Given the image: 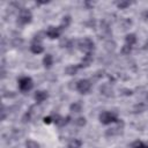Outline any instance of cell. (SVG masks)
<instances>
[{"mask_svg": "<svg viewBox=\"0 0 148 148\" xmlns=\"http://www.w3.org/2000/svg\"><path fill=\"white\" fill-rule=\"evenodd\" d=\"M99 121L104 125H109L111 123H117L118 118H117L116 113H113L111 111H104L99 114Z\"/></svg>", "mask_w": 148, "mask_h": 148, "instance_id": "obj_1", "label": "cell"}, {"mask_svg": "<svg viewBox=\"0 0 148 148\" xmlns=\"http://www.w3.org/2000/svg\"><path fill=\"white\" fill-rule=\"evenodd\" d=\"M79 68H80V67H79V65H69V66H67V67H66L65 72H66V74H67V75H75Z\"/></svg>", "mask_w": 148, "mask_h": 148, "instance_id": "obj_12", "label": "cell"}, {"mask_svg": "<svg viewBox=\"0 0 148 148\" xmlns=\"http://www.w3.org/2000/svg\"><path fill=\"white\" fill-rule=\"evenodd\" d=\"M32 87H34V82L30 77L23 76L18 80V88L21 91H29L32 89Z\"/></svg>", "mask_w": 148, "mask_h": 148, "instance_id": "obj_4", "label": "cell"}, {"mask_svg": "<svg viewBox=\"0 0 148 148\" xmlns=\"http://www.w3.org/2000/svg\"><path fill=\"white\" fill-rule=\"evenodd\" d=\"M69 23H71V16H65L64 18H62V21H61V24H60V29L62 30V29H66L68 25H69Z\"/></svg>", "mask_w": 148, "mask_h": 148, "instance_id": "obj_16", "label": "cell"}, {"mask_svg": "<svg viewBox=\"0 0 148 148\" xmlns=\"http://www.w3.org/2000/svg\"><path fill=\"white\" fill-rule=\"evenodd\" d=\"M69 119H71V118H69L68 116H67V117H60L59 120H58V123H57V125H58V126H65V125L68 124Z\"/></svg>", "mask_w": 148, "mask_h": 148, "instance_id": "obj_20", "label": "cell"}, {"mask_svg": "<svg viewBox=\"0 0 148 148\" xmlns=\"http://www.w3.org/2000/svg\"><path fill=\"white\" fill-rule=\"evenodd\" d=\"M25 147L27 148H39V145L34 140H28L25 142Z\"/></svg>", "mask_w": 148, "mask_h": 148, "instance_id": "obj_21", "label": "cell"}, {"mask_svg": "<svg viewBox=\"0 0 148 148\" xmlns=\"http://www.w3.org/2000/svg\"><path fill=\"white\" fill-rule=\"evenodd\" d=\"M60 34H61V29H60L59 27H50V28L46 30V32H45V35H46L49 38H51V39L58 38V37L60 36Z\"/></svg>", "mask_w": 148, "mask_h": 148, "instance_id": "obj_6", "label": "cell"}, {"mask_svg": "<svg viewBox=\"0 0 148 148\" xmlns=\"http://www.w3.org/2000/svg\"><path fill=\"white\" fill-rule=\"evenodd\" d=\"M30 50H31L32 53L39 54V53H42V52L44 51V47H43L42 43H35V42H32V44H31V46H30Z\"/></svg>", "mask_w": 148, "mask_h": 148, "instance_id": "obj_9", "label": "cell"}, {"mask_svg": "<svg viewBox=\"0 0 148 148\" xmlns=\"http://www.w3.org/2000/svg\"><path fill=\"white\" fill-rule=\"evenodd\" d=\"M125 43H126L127 45H130V46L134 45V44L136 43V36H135L134 34H128V35H126V37H125Z\"/></svg>", "mask_w": 148, "mask_h": 148, "instance_id": "obj_11", "label": "cell"}, {"mask_svg": "<svg viewBox=\"0 0 148 148\" xmlns=\"http://www.w3.org/2000/svg\"><path fill=\"white\" fill-rule=\"evenodd\" d=\"M131 148H146V145L141 141H135L132 143V147Z\"/></svg>", "mask_w": 148, "mask_h": 148, "instance_id": "obj_23", "label": "cell"}, {"mask_svg": "<svg viewBox=\"0 0 148 148\" xmlns=\"http://www.w3.org/2000/svg\"><path fill=\"white\" fill-rule=\"evenodd\" d=\"M91 61H92V54L91 53H87L83 57L81 64H79V67H87V66H89L91 64Z\"/></svg>", "mask_w": 148, "mask_h": 148, "instance_id": "obj_10", "label": "cell"}, {"mask_svg": "<svg viewBox=\"0 0 148 148\" xmlns=\"http://www.w3.org/2000/svg\"><path fill=\"white\" fill-rule=\"evenodd\" d=\"M77 47L86 52V53H91L92 49H94V42L90 39V38H82L80 40H77Z\"/></svg>", "mask_w": 148, "mask_h": 148, "instance_id": "obj_2", "label": "cell"}, {"mask_svg": "<svg viewBox=\"0 0 148 148\" xmlns=\"http://www.w3.org/2000/svg\"><path fill=\"white\" fill-rule=\"evenodd\" d=\"M31 18H32V15H31L30 10H28V9H25V8L20 9L18 16H17V22H18L20 24L30 23V22H31Z\"/></svg>", "mask_w": 148, "mask_h": 148, "instance_id": "obj_3", "label": "cell"}, {"mask_svg": "<svg viewBox=\"0 0 148 148\" xmlns=\"http://www.w3.org/2000/svg\"><path fill=\"white\" fill-rule=\"evenodd\" d=\"M74 124H75L76 126L82 127V126H84V125L87 124V120H86L84 117H77L76 119H74Z\"/></svg>", "mask_w": 148, "mask_h": 148, "instance_id": "obj_17", "label": "cell"}, {"mask_svg": "<svg viewBox=\"0 0 148 148\" xmlns=\"http://www.w3.org/2000/svg\"><path fill=\"white\" fill-rule=\"evenodd\" d=\"M145 109H146V105H145V104L138 103V104H135V105L133 106V112H134V113H141V112L145 111Z\"/></svg>", "mask_w": 148, "mask_h": 148, "instance_id": "obj_15", "label": "cell"}, {"mask_svg": "<svg viewBox=\"0 0 148 148\" xmlns=\"http://www.w3.org/2000/svg\"><path fill=\"white\" fill-rule=\"evenodd\" d=\"M146 148H148V146H146Z\"/></svg>", "mask_w": 148, "mask_h": 148, "instance_id": "obj_27", "label": "cell"}, {"mask_svg": "<svg viewBox=\"0 0 148 148\" xmlns=\"http://www.w3.org/2000/svg\"><path fill=\"white\" fill-rule=\"evenodd\" d=\"M47 97H49V94H47L45 90H38V91L35 92V99H36L37 103L44 102Z\"/></svg>", "mask_w": 148, "mask_h": 148, "instance_id": "obj_8", "label": "cell"}, {"mask_svg": "<svg viewBox=\"0 0 148 148\" xmlns=\"http://www.w3.org/2000/svg\"><path fill=\"white\" fill-rule=\"evenodd\" d=\"M146 101H147V103H148V94L146 95Z\"/></svg>", "mask_w": 148, "mask_h": 148, "instance_id": "obj_26", "label": "cell"}, {"mask_svg": "<svg viewBox=\"0 0 148 148\" xmlns=\"http://www.w3.org/2000/svg\"><path fill=\"white\" fill-rule=\"evenodd\" d=\"M52 121H53L52 116H49V117H45V118H44V123H45V124H50V123H52Z\"/></svg>", "mask_w": 148, "mask_h": 148, "instance_id": "obj_25", "label": "cell"}, {"mask_svg": "<svg viewBox=\"0 0 148 148\" xmlns=\"http://www.w3.org/2000/svg\"><path fill=\"white\" fill-rule=\"evenodd\" d=\"M81 146H82V141L79 139H73L68 143V148H81Z\"/></svg>", "mask_w": 148, "mask_h": 148, "instance_id": "obj_14", "label": "cell"}, {"mask_svg": "<svg viewBox=\"0 0 148 148\" xmlns=\"http://www.w3.org/2000/svg\"><path fill=\"white\" fill-rule=\"evenodd\" d=\"M99 91H101V94H103V95L106 96V97H111V96H113V89H112L111 86L108 84V83L102 84L101 88H99Z\"/></svg>", "mask_w": 148, "mask_h": 148, "instance_id": "obj_7", "label": "cell"}, {"mask_svg": "<svg viewBox=\"0 0 148 148\" xmlns=\"http://www.w3.org/2000/svg\"><path fill=\"white\" fill-rule=\"evenodd\" d=\"M81 109H82V105H81L80 103H77V102L73 103V104L69 106V110H71L72 112H80Z\"/></svg>", "mask_w": 148, "mask_h": 148, "instance_id": "obj_18", "label": "cell"}, {"mask_svg": "<svg viewBox=\"0 0 148 148\" xmlns=\"http://www.w3.org/2000/svg\"><path fill=\"white\" fill-rule=\"evenodd\" d=\"M114 49H116V43H114L113 40H108V42L105 43V50H106V51L111 52V51H113Z\"/></svg>", "mask_w": 148, "mask_h": 148, "instance_id": "obj_19", "label": "cell"}, {"mask_svg": "<svg viewBox=\"0 0 148 148\" xmlns=\"http://www.w3.org/2000/svg\"><path fill=\"white\" fill-rule=\"evenodd\" d=\"M117 6H118V8L124 9V8H126V7L130 6V2H128V1H120V2L117 3Z\"/></svg>", "mask_w": 148, "mask_h": 148, "instance_id": "obj_24", "label": "cell"}, {"mask_svg": "<svg viewBox=\"0 0 148 148\" xmlns=\"http://www.w3.org/2000/svg\"><path fill=\"white\" fill-rule=\"evenodd\" d=\"M43 65L46 67V68H50L52 65H53V57L51 54H46L44 58H43Z\"/></svg>", "mask_w": 148, "mask_h": 148, "instance_id": "obj_13", "label": "cell"}, {"mask_svg": "<svg viewBox=\"0 0 148 148\" xmlns=\"http://www.w3.org/2000/svg\"><path fill=\"white\" fill-rule=\"evenodd\" d=\"M90 88H91V81L90 80L82 79V80H79L76 83V89L81 94H87L90 90Z\"/></svg>", "mask_w": 148, "mask_h": 148, "instance_id": "obj_5", "label": "cell"}, {"mask_svg": "<svg viewBox=\"0 0 148 148\" xmlns=\"http://www.w3.org/2000/svg\"><path fill=\"white\" fill-rule=\"evenodd\" d=\"M131 51H132V46H130V45H127V44H125V45L121 47V50H120V52H121L123 54H130Z\"/></svg>", "mask_w": 148, "mask_h": 148, "instance_id": "obj_22", "label": "cell"}]
</instances>
